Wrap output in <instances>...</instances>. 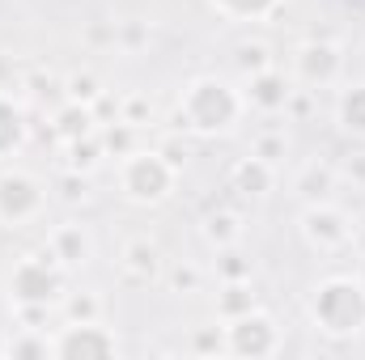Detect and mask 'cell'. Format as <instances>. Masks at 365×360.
<instances>
[{
	"instance_id": "6da1fadb",
	"label": "cell",
	"mask_w": 365,
	"mask_h": 360,
	"mask_svg": "<svg viewBox=\"0 0 365 360\" xmlns=\"http://www.w3.org/2000/svg\"><path fill=\"white\" fill-rule=\"evenodd\" d=\"M182 110H187L191 127H200V132H221V127L234 123V115H238V97L225 90V85H217V81H200V85H191Z\"/></svg>"
},
{
	"instance_id": "7a4b0ae2",
	"label": "cell",
	"mask_w": 365,
	"mask_h": 360,
	"mask_svg": "<svg viewBox=\"0 0 365 360\" xmlns=\"http://www.w3.org/2000/svg\"><path fill=\"white\" fill-rule=\"evenodd\" d=\"M123 186H128V195H136V199H162L166 186H170V166L158 162L153 153L132 157L128 170H123Z\"/></svg>"
},
{
	"instance_id": "3957f363",
	"label": "cell",
	"mask_w": 365,
	"mask_h": 360,
	"mask_svg": "<svg viewBox=\"0 0 365 360\" xmlns=\"http://www.w3.org/2000/svg\"><path fill=\"white\" fill-rule=\"evenodd\" d=\"M34 208H38V186H34V182L21 179V174L0 179V216L21 221V216H30Z\"/></svg>"
},
{
	"instance_id": "277c9868",
	"label": "cell",
	"mask_w": 365,
	"mask_h": 360,
	"mask_svg": "<svg viewBox=\"0 0 365 360\" xmlns=\"http://www.w3.org/2000/svg\"><path fill=\"white\" fill-rule=\"evenodd\" d=\"M17 140H21V115L9 102H0V153H9Z\"/></svg>"
},
{
	"instance_id": "5b68a950",
	"label": "cell",
	"mask_w": 365,
	"mask_h": 360,
	"mask_svg": "<svg viewBox=\"0 0 365 360\" xmlns=\"http://www.w3.org/2000/svg\"><path fill=\"white\" fill-rule=\"evenodd\" d=\"M340 115H344V123H349V127H357V132H365V85H361V90H353L349 97H344Z\"/></svg>"
},
{
	"instance_id": "8992f818",
	"label": "cell",
	"mask_w": 365,
	"mask_h": 360,
	"mask_svg": "<svg viewBox=\"0 0 365 360\" xmlns=\"http://www.w3.org/2000/svg\"><path fill=\"white\" fill-rule=\"evenodd\" d=\"M272 0H221V9L225 13H234V17H251V13H264Z\"/></svg>"
},
{
	"instance_id": "52a82bcc",
	"label": "cell",
	"mask_w": 365,
	"mask_h": 360,
	"mask_svg": "<svg viewBox=\"0 0 365 360\" xmlns=\"http://www.w3.org/2000/svg\"><path fill=\"white\" fill-rule=\"evenodd\" d=\"M255 97H259L264 106H276V102H284V90H280V81L264 77V81H255Z\"/></svg>"
}]
</instances>
